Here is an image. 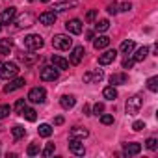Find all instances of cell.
I'll return each mask as SVG.
<instances>
[{"label":"cell","instance_id":"obj_34","mask_svg":"<svg viewBox=\"0 0 158 158\" xmlns=\"http://www.w3.org/2000/svg\"><path fill=\"white\" fill-rule=\"evenodd\" d=\"M10 114H11V106H8V104H2V106H0V119L8 117Z\"/></svg>","mask_w":158,"mask_h":158},{"label":"cell","instance_id":"obj_22","mask_svg":"<svg viewBox=\"0 0 158 158\" xmlns=\"http://www.w3.org/2000/svg\"><path fill=\"white\" fill-rule=\"evenodd\" d=\"M134 47H136V43L132 41V39H127V41H123L121 43V47H119V50L123 52V54H132V50H134Z\"/></svg>","mask_w":158,"mask_h":158},{"label":"cell","instance_id":"obj_31","mask_svg":"<svg viewBox=\"0 0 158 158\" xmlns=\"http://www.w3.org/2000/svg\"><path fill=\"white\" fill-rule=\"evenodd\" d=\"M11 134H13V138H15V139H19V138H23V136L26 134V130H24V127H21V125H15V127L11 128Z\"/></svg>","mask_w":158,"mask_h":158},{"label":"cell","instance_id":"obj_8","mask_svg":"<svg viewBox=\"0 0 158 158\" xmlns=\"http://www.w3.org/2000/svg\"><path fill=\"white\" fill-rule=\"evenodd\" d=\"M69 151H71L73 154H76V156H84V152H86V147H84V143H82L80 139L71 138V139H69Z\"/></svg>","mask_w":158,"mask_h":158},{"label":"cell","instance_id":"obj_30","mask_svg":"<svg viewBox=\"0 0 158 158\" xmlns=\"http://www.w3.org/2000/svg\"><path fill=\"white\" fill-rule=\"evenodd\" d=\"M147 88H149V91H152V93L158 91V76H151V78H149V80H147Z\"/></svg>","mask_w":158,"mask_h":158},{"label":"cell","instance_id":"obj_43","mask_svg":"<svg viewBox=\"0 0 158 158\" xmlns=\"http://www.w3.org/2000/svg\"><path fill=\"white\" fill-rule=\"evenodd\" d=\"M134 63H136V61H134V58H132V60H130V58H127V60L123 61V69H130Z\"/></svg>","mask_w":158,"mask_h":158},{"label":"cell","instance_id":"obj_2","mask_svg":"<svg viewBox=\"0 0 158 158\" xmlns=\"http://www.w3.org/2000/svg\"><path fill=\"white\" fill-rule=\"evenodd\" d=\"M52 47L58 48V50H69L73 47V39L65 34H58L52 37Z\"/></svg>","mask_w":158,"mask_h":158},{"label":"cell","instance_id":"obj_35","mask_svg":"<svg viewBox=\"0 0 158 158\" xmlns=\"http://www.w3.org/2000/svg\"><path fill=\"white\" fill-rule=\"evenodd\" d=\"M145 145H147L149 151H156V147H158V139H156V138H149V139L145 141Z\"/></svg>","mask_w":158,"mask_h":158},{"label":"cell","instance_id":"obj_16","mask_svg":"<svg viewBox=\"0 0 158 158\" xmlns=\"http://www.w3.org/2000/svg\"><path fill=\"white\" fill-rule=\"evenodd\" d=\"M39 23L45 24V26L54 24V23H56V13H54V11H43V13L39 15Z\"/></svg>","mask_w":158,"mask_h":158},{"label":"cell","instance_id":"obj_28","mask_svg":"<svg viewBox=\"0 0 158 158\" xmlns=\"http://www.w3.org/2000/svg\"><path fill=\"white\" fill-rule=\"evenodd\" d=\"M108 28H110V21L108 19H101V21L95 23V30L97 32H106Z\"/></svg>","mask_w":158,"mask_h":158},{"label":"cell","instance_id":"obj_38","mask_svg":"<svg viewBox=\"0 0 158 158\" xmlns=\"http://www.w3.org/2000/svg\"><path fill=\"white\" fill-rule=\"evenodd\" d=\"M24 106H26V101H24V99H19V101H17V102H15V106H13V110H15V112H19V114H21V112H23V108H24Z\"/></svg>","mask_w":158,"mask_h":158},{"label":"cell","instance_id":"obj_47","mask_svg":"<svg viewBox=\"0 0 158 158\" xmlns=\"http://www.w3.org/2000/svg\"><path fill=\"white\" fill-rule=\"evenodd\" d=\"M41 2H50V0H41Z\"/></svg>","mask_w":158,"mask_h":158},{"label":"cell","instance_id":"obj_9","mask_svg":"<svg viewBox=\"0 0 158 158\" xmlns=\"http://www.w3.org/2000/svg\"><path fill=\"white\" fill-rule=\"evenodd\" d=\"M35 23V17L30 13V11H26V13H23L17 21H15V24H17V28H30L32 24Z\"/></svg>","mask_w":158,"mask_h":158},{"label":"cell","instance_id":"obj_10","mask_svg":"<svg viewBox=\"0 0 158 158\" xmlns=\"http://www.w3.org/2000/svg\"><path fill=\"white\" fill-rule=\"evenodd\" d=\"M65 28H67V32H69V34H74V35L82 34V30H84L82 23L78 21V19H71V21H67V23H65Z\"/></svg>","mask_w":158,"mask_h":158},{"label":"cell","instance_id":"obj_12","mask_svg":"<svg viewBox=\"0 0 158 158\" xmlns=\"http://www.w3.org/2000/svg\"><path fill=\"white\" fill-rule=\"evenodd\" d=\"M117 58V50H106L104 54H101L99 56V65H108V63H112L114 60Z\"/></svg>","mask_w":158,"mask_h":158},{"label":"cell","instance_id":"obj_46","mask_svg":"<svg viewBox=\"0 0 158 158\" xmlns=\"http://www.w3.org/2000/svg\"><path fill=\"white\" fill-rule=\"evenodd\" d=\"M54 123H56V125H63V117H61V115H58V117L54 119Z\"/></svg>","mask_w":158,"mask_h":158},{"label":"cell","instance_id":"obj_25","mask_svg":"<svg viewBox=\"0 0 158 158\" xmlns=\"http://www.w3.org/2000/svg\"><path fill=\"white\" fill-rule=\"evenodd\" d=\"M102 95H104V99L114 101V99H117V89H115L114 86H108V88H104V89H102Z\"/></svg>","mask_w":158,"mask_h":158},{"label":"cell","instance_id":"obj_15","mask_svg":"<svg viewBox=\"0 0 158 158\" xmlns=\"http://www.w3.org/2000/svg\"><path fill=\"white\" fill-rule=\"evenodd\" d=\"M88 136H89V130L88 128H82V127H74L69 132V138H76V139H84Z\"/></svg>","mask_w":158,"mask_h":158},{"label":"cell","instance_id":"obj_39","mask_svg":"<svg viewBox=\"0 0 158 158\" xmlns=\"http://www.w3.org/2000/svg\"><path fill=\"white\" fill-rule=\"evenodd\" d=\"M41 154H43V156H50V154H54V143H48Z\"/></svg>","mask_w":158,"mask_h":158},{"label":"cell","instance_id":"obj_26","mask_svg":"<svg viewBox=\"0 0 158 158\" xmlns=\"http://www.w3.org/2000/svg\"><path fill=\"white\" fill-rule=\"evenodd\" d=\"M21 115L24 117V119H28V121H35L37 119V114H35V110L34 108H23V112H21Z\"/></svg>","mask_w":158,"mask_h":158},{"label":"cell","instance_id":"obj_41","mask_svg":"<svg viewBox=\"0 0 158 158\" xmlns=\"http://www.w3.org/2000/svg\"><path fill=\"white\" fill-rule=\"evenodd\" d=\"M143 128H145V123H143V121H134V125H132V130L139 132V130H143Z\"/></svg>","mask_w":158,"mask_h":158},{"label":"cell","instance_id":"obj_42","mask_svg":"<svg viewBox=\"0 0 158 158\" xmlns=\"http://www.w3.org/2000/svg\"><path fill=\"white\" fill-rule=\"evenodd\" d=\"M93 112H95V115L102 114V112H104V104H102V102H97V104L93 106Z\"/></svg>","mask_w":158,"mask_h":158},{"label":"cell","instance_id":"obj_27","mask_svg":"<svg viewBox=\"0 0 158 158\" xmlns=\"http://www.w3.org/2000/svg\"><path fill=\"white\" fill-rule=\"evenodd\" d=\"M37 132H39V136H41V138H48V136H52V127H50V125H47V123H43V125H39Z\"/></svg>","mask_w":158,"mask_h":158},{"label":"cell","instance_id":"obj_6","mask_svg":"<svg viewBox=\"0 0 158 158\" xmlns=\"http://www.w3.org/2000/svg\"><path fill=\"white\" fill-rule=\"evenodd\" d=\"M45 99H47L45 88H32L30 93H28V101L34 102V104H41V102H45Z\"/></svg>","mask_w":158,"mask_h":158},{"label":"cell","instance_id":"obj_18","mask_svg":"<svg viewBox=\"0 0 158 158\" xmlns=\"http://www.w3.org/2000/svg\"><path fill=\"white\" fill-rule=\"evenodd\" d=\"M108 45H110V37H108V35H99V37L93 39V47H95L97 50H102V48H106Z\"/></svg>","mask_w":158,"mask_h":158},{"label":"cell","instance_id":"obj_24","mask_svg":"<svg viewBox=\"0 0 158 158\" xmlns=\"http://www.w3.org/2000/svg\"><path fill=\"white\" fill-rule=\"evenodd\" d=\"M11 47H13L11 39H0V54H2V56L10 54L11 52Z\"/></svg>","mask_w":158,"mask_h":158},{"label":"cell","instance_id":"obj_20","mask_svg":"<svg viewBox=\"0 0 158 158\" xmlns=\"http://www.w3.org/2000/svg\"><path fill=\"white\" fill-rule=\"evenodd\" d=\"M60 104H61V108H65V110H71V108L76 104V99H74L73 95H63V97L60 99Z\"/></svg>","mask_w":158,"mask_h":158},{"label":"cell","instance_id":"obj_37","mask_svg":"<svg viewBox=\"0 0 158 158\" xmlns=\"http://www.w3.org/2000/svg\"><path fill=\"white\" fill-rule=\"evenodd\" d=\"M101 123H102V125H112V123H114V115L102 114V115H101Z\"/></svg>","mask_w":158,"mask_h":158},{"label":"cell","instance_id":"obj_1","mask_svg":"<svg viewBox=\"0 0 158 158\" xmlns=\"http://www.w3.org/2000/svg\"><path fill=\"white\" fill-rule=\"evenodd\" d=\"M19 73V67L17 63L13 61H8V63H0V76L4 78V80H11V78H15Z\"/></svg>","mask_w":158,"mask_h":158},{"label":"cell","instance_id":"obj_32","mask_svg":"<svg viewBox=\"0 0 158 158\" xmlns=\"http://www.w3.org/2000/svg\"><path fill=\"white\" fill-rule=\"evenodd\" d=\"M21 60H23L26 65H32V63L37 61V56H35V54H21Z\"/></svg>","mask_w":158,"mask_h":158},{"label":"cell","instance_id":"obj_19","mask_svg":"<svg viewBox=\"0 0 158 158\" xmlns=\"http://www.w3.org/2000/svg\"><path fill=\"white\" fill-rule=\"evenodd\" d=\"M76 4H78L76 0H63V2H56V4H54V10H56V11H63V10L74 8Z\"/></svg>","mask_w":158,"mask_h":158},{"label":"cell","instance_id":"obj_44","mask_svg":"<svg viewBox=\"0 0 158 158\" xmlns=\"http://www.w3.org/2000/svg\"><path fill=\"white\" fill-rule=\"evenodd\" d=\"M82 112H84V115H91V108H89V104H84Z\"/></svg>","mask_w":158,"mask_h":158},{"label":"cell","instance_id":"obj_40","mask_svg":"<svg viewBox=\"0 0 158 158\" xmlns=\"http://www.w3.org/2000/svg\"><path fill=\"white\" fill-rule=\"evenodd\" d=\"M97 13H99L97 10H89V11H88V15H86V21H88V23H91V21H95V17H97Z\"/></svg>","mask_w":158,"mask_h":158},{"label":"cell","instance_id":"obj_29","mask_svg":"<svg viewBox=\"0 0 158 158\" xmlns=\"http://www.w3.org/2000/svg\"><path fill=\"white\" fill-rule=\"evenodd\" d=\"M147 54H149V48H147V47L138 48V52L134 54V61H143V60L147 58Z\"/></svg>","mask_w":158,"mask_h":158},{"label":"cell","instance_id":"obj_7","mask_svg":"<svg viewBox=\"0 0 158 158\" xmlns=\"http://www.w3.org/2000/svg\"><path fill=\"white\" fill-rule=\"evenodd\" d=\"M102 78H104L102 69H93V71H88V73L84 74V82H86V84H99Z\"/></svg>","mask_w":158,"mask_h":158},{"label":"cell","instance_id":"obj_17","mask_svg":"<svg viewBox=\"0 0 158 158\" xmlns=\"http://www.w3.org/2000/svg\"><path fill=\"white\" fill-rule=\"evenodd\" d=\"M23 86H24V78H13V80H10V84L4 88V91L6 93H11L15 89H21Z\"/></svg>","mask_w":158,"mask_h":158},{"label":"cell","instance_id":"obj_23","mask_svg":"<svg viewBox=\"0 0 158 158\" xmlns=\"http://www.w3.org/2000/svg\"><path fill=\"white\" fill-rule=\"evenodd\" d=\"M139 151H141V145H139V143H125V154H127V156L138 154Z\"/></svg>","mask_w":158,"mask_h":158},{"label":"cell","instance_id":"obj_45","mask_svg":"<svg viewBox=\"0 0 158 158\" xmlns=\"http://www.w3.org/2000/svg\"><path fill=\"white\" fill-rule=\"evenodd\" d=\"M130 8H132V6H130L128 2H125V4H121V11H128Z\"/></svg>","mask_w":158,"mask_h":158},{"label":"cell","instance_id":"obj_33","mask_svg":"<svg viewBox=\"0 0 158 158\" xmlns=\"http://www.w3.org/2000/svg\"><path fill=\"white\" fill-rule=\"evenodd\" d=\"M26 152H28V156H35V154H39V143H30Z\"/></svg>","mask_w":158,"mask_h":158},{"label":"cell","instance_id":"obj_3","mask_svg":"<svg viewBox=\"0 0 158 158\" xmlns=\"http://www.w3.org/2000/svg\"><path fill=\"white\" fill-rule=\"evenodd\" d=\"M141 106H143V99H141L139 95L130 97V99L127 101V104H125V108H127V114H128V115H136V114L141 110Z\"/></svg>","mask_w":158,"mask_h":158},{"label":"cell","instance_id":"obj_14","mask_svg":"<svg viewBox=\"0 0 158 158\" xmlns=\"http://www.w3.org/2000/svg\"><path fill=\"white\" fill-rule=\"evenodd\" d=\"M50 61H52V65H54L56 69H61V71L69 69V60H65V58H61V56H58V54H52Z\"/></svg>","mask_w":158,"mask_h":158},{"label":"cell","instance_id":"obj_5","mask_svg":"<svg viewBox=\"0 0 158 158\" xmlns=\"http://www.w3.org/2000/svg\"><path fill=\"white\" fill-rule=\"evenodd\" d=\"M58 76H60V73H58V69L54 65H45L41 69V73H39V78L43 82H54Z\"/></svg>","mask_w":158,"mask_h":158},{"label":"cell","instance_id":"obj_21","mask_svg":"<svg viewBox=\"0 0 158 158\" xmlns=\"http://www.w3.org/2000/svg\"><path fill=\"white\" fill-rule=\"evenodd\" d=\"M127 74L125 73H115V74H112L110 76V82H112V86H119V84H127Z\"/></svg>","mask_w":158,"mask_h":158},{"label":"cell","instance_id":"obj_13","mask_svg":"<svg viewBox=\"0 0 158 158\" xmlns=\"http://www.w3.org/2000/svg\"><path fill=\"white\" fill-rule=\"evenodd\" d=\"M15 13H17V8H6L4 10V13L2 15H0V23H2V24H10L13 19H15Z\"/></svg>","mask_w":158,"mask_h":158},{"label":"cell","instance_id":"obj_4","mask_svg":"<svg viewBox=\"0 0 158 158\" xmlns=\"http://www.w3.org/2000/svg\"><path fill=\"white\" fill-rule=\"evenodd\" d=\"M43 45H45V41H43V37L37 35V34H30V35L24 37V47H26L28 50H39Z\"/></svg>","mask_w":158,"mask_h":158},{"label":"cell","instance_id":"obj_36","mask_svg":"<svg viewBox=\"0 0 158 158\" xmlns=\"http://www.w3.org/2000/svg\"><path fill=\"white\" fill-rule=\"evenodd\" d=\"M106 11H108L110 15H115V13L119 11V4H117V2H110L108 8H106Z\"/></svg>","mask_w":158,"mask_h":158},{"label":"cell","instance_id":"obj_48","mask_svg":"<svg viewBox=\"0 0 158 158\" xmlns=\"http://www.w3.org/2000/svg\"><path fill=\"white\" fill-rule=\"evenodd\" d=\"M28 2H34V0H28Z\"/></svg>","mask_w":158,"mask_h":158},{"label":"cell","instance_id":"obj_11","mask_svg":"<svg viewBox=\"0 0 158 158\" xmlns=\"http://www.w3.org/2000/svg\"><path fill=\"white\" fill-rule=\"evenodd\" d=\"M84 54H86V50H84V47H74L73 48V52H71V63L73 65H78L82 61V58H84Z\"/></svg>","mask_w":158,"mask_h":158}]
</instances>
